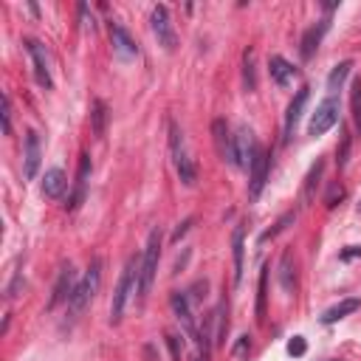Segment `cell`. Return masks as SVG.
I'll use <instances>...</instances> for the list:
<instances>
[{"label": "cell", "mask_w": 361, "mask_h": 361, "mask_svg": "<svg viewBox=\"0 0 361 361\" xmlns=\"http://www.w3.org/2000/svg\"><path fill=\"white\" fill-rule=\"evenodd\" d=\"M158 257H161V228L155 226L147 237L144 254H141V271H138V299H147L152 282H155V271H158Z\"/></svg>", "instance_id": "1"}, {"label": "cell", "mask_w": 361, "mask_h": 361, "mask_svg": "<svg viewBox=\"0 0 361 361\" xmlns=\"http://www.w3.org/2000/svg\"><path fill=\"white\" fill-rule=\"evenodd\" d=\"M305 350H307V344H305L302 336H293V338L288 341V353H290V355H305Z\"/></svg>", "instance_id": "31"}, {"label": "cell", "mask_w": 361, "mask_h": 361, "mask_svg": "<svg viewBox=\"0 0 361 361\" xmlns=\"http://www.w3.org/2000/svg\"><path fill=\"white\" fill-rule=\"evenodd\" d=\"M149 23H152V34H155L158 45H164L166 51H175L178 34H175V25H172V17H169L166 6H155L152 14H149Z\"/></svg>", "instance_id": "6"}, {"label": "cell", "mask_w": 361, "mask_h": 361, "mask_svg": "<svg viewBox=\"0 0 361 361\" xmlns=\"http://www.w3.org/2000/svg\"><path fill=\"white\" fill-rule=\"evenodd\" d=\"M245 350H251V341H248V336H243V338H240V344L234 347V355H245Z\"/></svg>", "instance_id": "37"}, {"label": "cell", "mask_w": 361, "mask_h": 361, "mask_svg": "<svg viewBox=\"0 0 361 361\" xmlns=\"http://www.w3.org/2000/svg\"><path fill=\"white\" fill-rule=\"evenodd\" d=\"M90 169H93L90 155L82 152V158H79V169H76V180H73V195H71V200H68V212H76V209L82 206V200H85V189H87V180H90Z\"/></svg>", "instance_id": "10"}, {"label": "cell", "mask_w": 361, "mask_h": 361, "mask_svg": "<svg viewBox=\"0 0 361 361\" xmlns=\"http://www.w3.org/2000/svg\"><path fill=\"white\" fill-rule=\"evenodd\" d=\"M65 186H68V180H65V172L62 169L54 166V169L45 172V178H42V195L45 197H62Z\"/></svg>", "instance_id": "19"}, {"label": "cell", "mask_w": 361, "mask_h": 361, "mask_svg": "<svg viewBox=\"0 0 361 361\" xmlns=\"http://www.w3.org/2000/svg\"><path fill=\"white\" fill-rule=\"evenodd\" d=\"M110 42H113V54L118 56V59H135L138 56V45H135V39L127 34V28L124 25H118V23H110Z\"/></svg>", "instance_id": "9"}, {"label": "cell", "mask_w": 361, "mask_h": 361, "mask_svg": "<svg viewBox=\"0 0 361 361\" xmlns=\"http://www.w3.org/2000/svg\"><path fill=\"white\" fill-rule=\"evenodd\" d=\"M322 169H324V164H322V161H316V164L310 166V172H307V178H305V192H302V200H305V203H310V200H313V192H316V183H319Z\"/></svg>", "instance_id": "26"}, {"label": "cell", "mask_w": 361, "mask_h": 361, "mask_svg": "<svg viewBox=\"0 0 361 361\" xmlns=\"http://www.w3.org/2000/svg\"><path fill=\"white\" fill-rule=\"evenodd\" d=\"M3 130L11 133V99L3 96Z\"/></svg>", "instance_id": "32"}, {"label": "cell", "mask_w": 361, "mask_h": 361, "mask_svg": "<svg viewBox=\"0 0 361 361\" xmlns=\"http://www.w3.org/2000/svg\"><path fill=\"white\" fill-rule=\"evenodd\" d=\"M350 113H353L355 127L361 130V79L353 82V90H350Z\"/></svg>", "instance_id": "28"}, {"label": "cell", "mask_w": 361, "mask_h": 361, "mask_svg": "<svg viewBox=\"0 0 361 361\" xmlns=\"http://www.w3.org/2000/svg\"><path fill=\"white\" fill-rule=\"evenodd\" d=\"M265 299H268V268L259 274V293H257V322H265Z\"/></svg>", "instance_id": "27"}, {"label": "cell", "mask_w": 361, "mask_h": 361, "mask_svg": "<svg viewBox=\"0 0 361 361\" xmlns=\"http://www.w3.org/2000/svg\"><path fill=\"white\" fill-rule=\"evenodd\" d=\"M257 56H254V48H245L243 54V82H245V90H257Z\"/></svg>", "instance_id": "23"}, {"label": "cell", "mask_w": 361, "mask_h": 361, "mask_svg": "<svg viewBox=\"0 0 361 361\" xmlns=\"http://www.w3.org/2000/svg\"><path fill=\"white\" fill-rule=\"evenodd\" d=\"M327 20H322L319 25H310L307 31H305V37H302V48H299V54H302V59H310L313 56V51L319 48V42H322V34L327 31Z\"/></svg>", "instance_id": "18"}, {"label": "cell", "mask_w": 361, "mask_h": 361, "mask_svg": "<svg viewBox=\"0 0 361 361\" xmlns=\"http://www.w3.org/2000/svg\"><path fill=\"white\" fill-rule=\"evenodd\" d=\"M172 310H175V319L180 322V327H183V333L189 336V338H195L197 341V324H195V316H192V310H189V299L178 290V293H172Z\"/></svg>", "instance_id": "14"}, {"label": "cell", "mask_w": 361, "mask_h": 361, "mask_svg": "<svg viewBox=\"0 0 361 361\" xmlns=\"http://www.w3.org/2000/svg\"><path fill=\"white\" fill-rule=\"evenodd\" d=\"M347 152H350V135L344 133V135H341V147L336 149V161H338V166L347 164Z\"/></svg>", "instance_id": "30"}, {"label": "cell", "mask_w": 361, "mask_h": 361, "mask_svg": "<svg viewBox=\"0 0 361 361\" xmlns=\"http://www.w3.org/2000/svg\"><path fill=\"white\" fill-rule=\"evenodd\" d=\"M107 118H110V113H107V104H104L102 99H96V102H93V113H90V124H93V135H96V138H104V130H107Z\"/></svg>", "instance_id": "21"}, {"label": "cell", "mask_w": 361, "mask_h": 361, "mask_svg": "<svg viewBox=\"0 0 361 361\" xmlns=\"http://www.w3.org/2000/svg\"><path fill=\"white\" fill-rule=\"evenodd\" d=\"M268 73H271V79H274L279 87H288V85L296 79V68H293L285 56H271V59H268Z\"/></svg>", "instance_id": "16"}, {"label": "cell", "mask_w": 361, "mask_h": 361, "mask_svg": "<svg viewBox=\"0 0 361 361\" xmlns=\"http://www.w3.org/2000/svg\"><path fill=\"white\" fill-rule=\"evenodd\" d=\"M166 341H169L172 355H175V358H180V341H178V336H172V333H169V336H166Z\"/></svg>", "instance_id": "35"}, {"label": "cell", "mask_w": 361, "mask_h": 361, "mask_svg": "<svg viewBox=\"0 0 361 361\" xmlns=\"http://www.w3.org/2000/svg\"><path fill=\"white\" fill-rule=\"evenodd\" d=\"M279 282H282V290H293V257H290V251H285L282 254V259H279Z\"/></svg>", "instance_id": "25"}, {"label": "cell", "mask_w": 361, "mask_h": 361, "mask_svg": "<svg viewBox=\"0 0 361 361\" xmlns=\"http://www.w3.org/2000/svg\"><path fill=\"white\" fill-rule=\"evenodd\" d=\"M353 257H361V248H350V251L341 254V259H353Z\"/></svg>", "instance_id": "38"}, {"label": "cell", "mask_w": 361, "mask_h": 361, "mask_svg": "<svg viewBox=\"0 0 361 361\" xmlns=\"http://www.w3.org/2000/svg\"><path fill=\"white\" fill-rule=\"evenodd\" d=\"M138 271H141V259L138 257H130L124 262V271L118 276V285H116V293H113V302H110V322L118 324L124 307H127V299L133 293V288L138 285Z\"/></svg>", "instance_id": "2"}, {"label": "cell", "mask_w": 361, "mask_h": 361, "mask_svg": "<svg viewBox=\"0 0 361 361\" xmlns=\"http://www.w3.org/2000/svg\"><path fill=\"white\" fill-rule=\"evenodd\" d=\"M73 288H76V274H73V265L68 262V265H62V271H59V276H56V285H54V293H51L48 307L54 310L59 302H68L71 293H73Z\"/></svg>", "instance_id": "13"}, {"label": "cell", "mask_w": 361, "mask_h": 361, "mask_svg": "<svg viewBox=\"0 0 361 361\" xmlns=\"http://www.w3.org/2000/svg\"><path fill=\"white\" fill-rule=\"evenodd\" d=\"M341 197H344V189H341V186H333L324 203H327V206H336V200H341Z\"/></svg>", "instance_id": "33"}, {"label": "cell", "mask_w": 361, "mask_h": 361, "mask_svg": "<svg viewBox=\"0 0 361 361\" xmlns=\"http://www.w3.org/2000/svg\"><path fill=\"white\" fill-rule=\"evenodd\" d=\"M99 282H102V262H99V259H93V262L87 265L85 276L76 282V288H73L71 299H68V310H71V316H79V313L90 305V299H93V296H96V290H99Z\"/></svg>", "instance_id": "3"}, {"label": "cell", "mask_w": 361, "mask_h": 361, "mask_svg": "<svg viewBox=\"0 0 361 361\" xmlns=\"http://www.w3.org/2000/svg\"><path fill=\"white\" fill-rule=\"evenodd\" d=\"M259 144L254 138V133L248 130V124H240L234 133V149H231V166L237 169H251V161L257 155Z\"/></svg>", "instance_id": "5"}, {"label": "cell", "mask_w": 361, "mask_h": 361, "mask_svg": "<svg viewBox=\"0 0 361 361\" xmlns=\"http://www.w3.org/2000/svg\"><path fill=\"white\" fill-rule=\"evenodd\" d=\"M336 121H338V102L330 96V99H324V102L316 107V113L310 116L307 133H310V135H324Z\"/></svg>", "instance_id": "7"}, {"label": "cell", "mask_w": 361, "mask_h": 361, "mask_svg": "<svg viewBox=\"0 0 361 361\" xmlns=\"http://www.w3.org/2000/svg\"><path fill=\"white\" fill-rule=\"evenodd\" d=\"M39 161H42V149H39V135L34 130L25 133V152H23V169H25V178L34 180L37 172H39Z\"/></svg>", "instance_id": "12"}, {"label": "cell", "mask_w": 361, "mask_h": 361, "mask_svg": "<svg viewBox=\"0 0 361 361\" xmlns=\"http://www.w3.org/2000/svg\"><path fill=\"white\" fill-rule=\"evenodd\" d=\"M189 226H192V217H186V220H183V223L175 228V234H172V243H178V240H180V237L189 231Z\"/></svg>", "instance_id": "34"}, {"label": "cell", "mask_w": 361, "mask_h": 361, "mask_svg": "<svg viewBox=\"0 0 361 361\" xmlns=\"http://www.w3.org/2000/svg\"><path fill=\"white\" fill-rule=\"evenodd\" d=\"M212 135H214V149L223 161L231 164V149H234V135L228 133V124L223 118H214L212 121Z\"/></svg>", "instance_id": "15"}, {"label": "cell", "mask_w": 361, "mask_h": 361, "mask_svg": "<svg viewBox=\"0 0 361 361\" xmlns=\"http://www.w3.org/2000/svg\"><path fill=\"white\" fill-rule=\"evenodd\" d=\"M350 71H353V62H350V59L338 62V65L330 71V76H327V90H338V87L344 85V79L350 76Z\"/></svg>", "instance_id": "24"}, {"label": "cell", "mask_w": 361, "mask_h": 361, "mask_svg": "<svg viewBox=\"0 0 361 361\" xmlns=\"http://www.w3.org/2000/svg\"><path fill=\"white\" fill-rule=\"evenodd\" d=\"M293 220H296V214H293V212H288V214H285V217H282V220H279L274 228H268V231H262V234H259V243H265L268 237H276V234H279V231H282L288 223H293Z\"/></svg>", "instance_id": "29"}, {"label": "cell", "mask_w": 361, "mask_h": 361, "mask_svg": "<svg viewBox=\"0 0 361 361\" xmlns=\"http://www.w3.org/2000/svg\"><path fill=\"white\" fill-rule=\"evenodd\" d=\"M79 14H82V25H85V28H90V31H93V17H87V6H85V3H82V6H79Z\"/></svg>", "instance_id": "36"}, {"label": "cell", "mask_w": 361, "mask_h": 361, "mask_svg": "<svg viewBox=\"0 0 361 361\" xmlns=\"http://www.w3.org/2000/svg\"><path fill=\"white\" fill-rule=\"evenodd\" d=\"M307 87H302L296 96H293V102L288 104V113H285V141L293 135V130H296V124H299V118H302V110H305V104H307Z\"/></svg>", "instance_id": "17"}, {"label": "cell", "mask_w": 361, "mask_h": 361, "mask_svg": "<svg viewBox=\"0 0 361 361\" xmlns=\"http://www.w3.org/2000/svg\"><path fill=\"white\" fill-rule=\"evenodd\" d=\"M169 147H172V164H175V169H178V178H180L186 186H195L197 169H195L192 158L186 155V149H183V133H180L175 124L169 127Z\"/></svg>", "instance_id": "4"}, {"label": "cell", "mask_w": 361, "mask_h": 361, "mask_svg": "<svg viewBox=\"0 0 361 361\" xmlns=\"http://www.w3.org/2000/svg\"><path fill=\"white\" fill-rule=\"evenodd\" d=\"M358 307H361V299H341L338 305H333V307H327V310L322 313V322H324V324H333V322H338V319L355 313Z\"/></svg>", "instance_id": "20"}, {"label": "cell", "mask_w": 361, "mask_h": 361, "mask_svg": "<svg viewBox=\"0 0 361 361\" xmlns=\"http://www.w3.org/2000/svg\"><path fill=\"white\" fill-rule=\"evenodd\" d=\"M25 48H28V56H31V62H34V76H37V82L45 87V90H51V71H48V56H45V48L37 42V39H28L25 42Z\"/></svg>", "instance_id": "11"}, {"label": "cell", "mask_w": 361, "mask_h": 361, "mask_svg": "<svg viewBox=\"0 0 361 361\" xmlns=\"http://www.w3.org/2000/svg\"><path fill=\"white\" fill-rule=\"evenodd\" d=\"M231 254H234V282H240L243 279V254H245V245H243V226H237L234 228V234H231Z\"/></svg>", "instance_id": "22"}, {"label": "cell", "mask_w": 361, "mask_h": 361, "mask_svg": "<svg viewBox=\"0 0 361 361\" xmlns=\"http://www.w3.org/2000/svg\"><path fill=\"white\" fill-rule=\"evenodd\" d=\"M265 180H268V155H265V149L259 147L257 155H254V161H251V169H248V197H251V200L259 197Z\"/></svg>", "instance_id": "8"}]
</instances>
